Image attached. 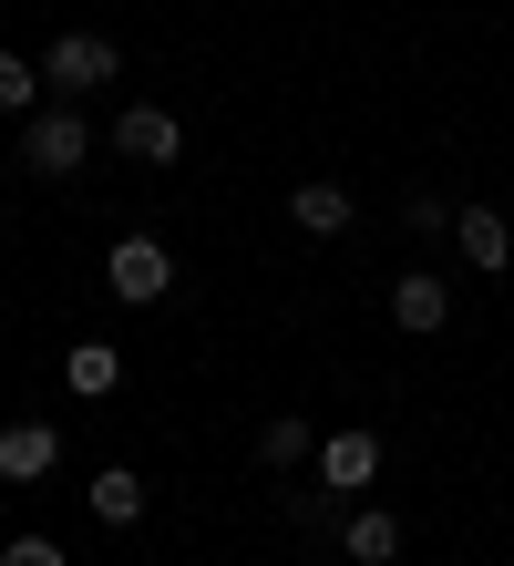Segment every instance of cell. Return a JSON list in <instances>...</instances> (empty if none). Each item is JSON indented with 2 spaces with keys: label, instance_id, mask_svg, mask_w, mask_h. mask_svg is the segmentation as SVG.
I'll return each instance as SVG.
<instances>
[{
  "label": "cell",
  "instance_id": "obj_1",
  "mask_svg": "<svg viewBox=\"0 0 514 566\" xmlns=\"http://www.w3.org/2000/svg\"><path fill=\"white\" fill-rule=\"evenodd\" d=\"M124 73V52L103 42V31H62V42L42 52V83L62 93V104H73V93H93V83H114Z\"/></svg>",
  "mask_w": 514,
  "mask_h": 566
},
{
  "label": "cell",
  "instance_id": "obj_4",
  "mask_svg": "<svg viewBox=\"0 0 514 566\" xmlns=\"http://www.w3.org/2000/svg\"><path fill=\"white\" fill-rule=\"evenodd\" d=\"M370 474H381V432H370V422L319 432V484H329V494H360Z\"/></svg>",
  "mask_w": 514,
  "mask_h": 566
},
{
  "label": "cell",
  "instance_id": "obj_13",
  "mask_svg": "<svg viewBox=\"0 0 514 566\" xmlns=\"http://www.w3.org/2000/svg\"><path fill=\"white\" fill-rule=\"evenodd\" d=\"M83 505H93L103 525H134V515H145V484H134V474H124V463H103V474H93V494H83Z\"/></svg>",
  "mask_w": 514,
  "mask_h": 566
},
{
  "label": "cell",
  "instance_id": "obj_3",
  "mask_svg": "<svg viewBox=\"0 0 514 566\" xmlns=\"http://www.w3.org/2000/svg\"><path fill=\"white\" fill-rule=\"evenodd\" d=\"M83 155H93V135H83V114H73V104H42V114H31L21 165H42V176H73Z\"/></svg>",
  "mask_w": 514,
  "mask_h": 566
},
{
  "label": "cell",
  "instance_id": "obj_9",
  "mask_svg": "<svg viewBox=\"0 0 514 566\" xmlns=\"http://www.w3.org/2000/svg\"><path fill=\"white\" fill-rule=\"evenodd\" d=\"M339 546H350L360 566H391V556H401V515H381V505H350V515H339Z\"/></svg>",
  "mask_w": 514,
  "mask_h": 566
},
{
  "label": "cell",
  "instance_id": "obj_15",
  "mask_svg": "<svg viewBox=\"0 0 514 566\" xmlns=\"http://www.w3.org/2000/svg\"><path fill=\"white\" fill-rule=\"evenodd\" d=\"M0 566H62V546H52V536H11V546H0Z\"/></svg>",
  "mask_w": 514,
  "mask_h": 566
},
{
  "label": "cell",
  "instance_id": "obj_12",
  "mask_svg": "<svg viewBox=\"0 0 514 566\" xmlns=\"http://www.w3.org/2000/svg\"><path fill=\"white\" fill-rule=\"evenodd\" d=\"M308 453H319V422H308V412H279V422L258 432V463H279V474H289V463H308Z\"/></svg>",
  "mask_w": 514,
  "mask_h": 566
},
{
  "label": "cell",
  "instance_id": "obj_8",
  "mask_svg": "<svg viewBox=\"0 0 514 566\" xmlns=\"http://www.w3.org/2000/svg\"><path fill=\"white\" fill-rule=\"evenodd\" d=\"M289 217L308 227V238H339V227H350V186H339V176H308V186H289Z\"/></svg>",
  "mask_w": 514,
  "mask_h": 566
},
{
  "label": "cell",
  "instance_id": "obj_7",
  "mask_svg": "<svg viewBox=\"0 0 514 566\" xmlns=\"http://www.w3.org/2000/svg\"><path fill=\"white\" fill-rule=\"evenodd\" d=\"M453 248H463V269H484V279L514 269V238H504V217H494V207H463V217H453Z\"/></svg>",
  "mask_w": 514,
  "mask_h": 566
},
{
  "label": "cell",
  "instance_id": "obj_6",
  "mask_svg": "<svg viewBox=\"0 0 514 566\" xmlns=\"http://www.w3.org/2000/svg\"><path fill=\"white\" fill-rule=\"evenodd\" d=\"M62 463V432L52 422H0V484H42Z\"/></svg>",
  "mask_w": 514,
  "mask_h": 566
},
{
  "label": "cell",
  "instance_id": "obj_10",
  "mask_svg": "<svg viewBox=\"0 0 514 566\" xmlns=\"http://www.w3.org/2000/svg\"><path fill=\"white\" fill-rule=\"evenodd\" d=\"M391 319H401V329H442V319H453V289H442V279H422V269H411V279L391 289Z\"/></svg>",
  "mask_w": 514,
  "mask_h": 566
},
{
  "label": "cell",
  "instance_id": "obj_2",
  "mask_svg": "<svg viewBox=\"0 0 514 566\" xmlns=\"http://www.w3.org/2000/svg\"><path fill=\"white\" fill-rule=\"evenodd\" d=\"M103 289H114L124 310H145V298L176 289V258H165L155 238H124V248H103Z\"/></svg>",
  "mask_w": 514,
  "mask_h": 566
},
{
  "label": "cell",
  "instance_id": "obj_11",
  "mask_svg": "<svg viewBox=\"0 0 514 566\" xmlns=\"http://www.w3.org/2000/svg\"><path fill=\"white\" fill-rule=\"evenodd\" d=\"M62 381H73V391H83V402H103V391H114V381H124V350H114V340H83L73 360H62Z\"/></svg>",
  "mask_w": 514,
  "mask_h": 566
},
{
  "label": "cell",
  "instance_id": "obj_14",
  "mask_svg": "<svg viewBox=\"0 0 514 566\" xmlns=\"http://www.w3.org/2000/svg\"><path fill=\"white\" fill-rule=\"evenodd\" d=\"M21 104H42V62L0 52V114H21Z\"/></svg>",
  "mask_w": 514,
  "mask_h": 566
},
{
  "label": "cell",
  "instance_id": "obj_5",
  "mask_svg": "<svg viewBox=\"0 0 514 566\" xmlns=\"http://www.w3.org/2000/svg\"><path fill=\"white\" fill-rule=\"evenodd\" d=\"M114 155H134V165H176V155H186V124L165 114V104H124V124H114Z\"/></svg>",
  "mask_w": 514,
  "mask_h": 566
}]
</instances>
